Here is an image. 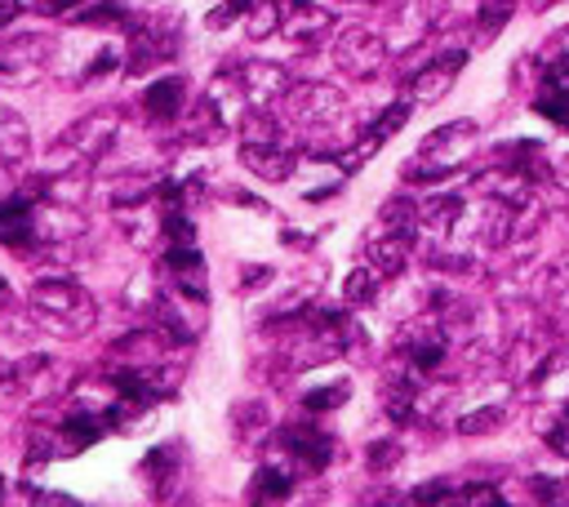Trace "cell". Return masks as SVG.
I'll return each instance as SVG.
<instances>
[{"instance_id": "6da1fadb", "label": "cell", "mask_w": 569, "mask_h": 507, "mask_svg": "<svg viewBox=\"0 0 569 507\" xmlns=\"http://www.w3.org/2000/svg\"><path fill=\"white\" fill-rule=\"evenodd\" d=\"M32 236V200H0V241L23 245Z\"/></svg>"}, {"instance_id": "7a4b0ae2", "label": "cell", "mask_w": 569, "mask_h": 507, "mask_svg": "<svg viewBox=\"0 0 569 507\" xmlns=\"http://www.w3.org/2000/svg\"><path fill=\"white\" fill-rule=\"evenodd\" d=\"M143 108H147L152 117H161V121L178 117V108H183V80H178V76H165V80H156V85L143 93Z\"/></svg>"}, {"instance_id": "3957f363", "label": "cell", "mask_w": 569, "mask_h": 507, "mask_svg": "<svg viewBox=\"0 0 569 507\" xmlns=\"http://www.w3.org/2000/svg\"><path fill=\"white\" fill-rule=\"evenodd\" d=\"M468 58L463 54H445V63H436V67H427L418 80H414V93L418 98H440L445 89H449V80H453V71H459Z\"/></svg>"}, {"instance_id": "277c9868", "label": "cell", "mask_w": 569, "mask_h": 507, "mask_svg": "<svg viewBox=\"0 0 569 507\" xmlns=\"http://www.w3.org/2000/svg\"><path fill=\"white\" fill-rule=\"evenodd\" d=\"M285 441H289L294 454L307 459L311 467H325V463H329V437H320V432H311V428H289Z\"/></svg>"}, {"instance_id": "5b68a950", "label": "cell", "mask_w": 569, "mask_h": 507, "mask_svg": "<svg viewBox=\"0 0 569 507\" xmlns=\"http://www.w3.org/2000/svg\"><path fill=\"white\" fill-rule=\"evenodd\" d=\"M547 93H551V98H538V112L569 130V85H551Z\"/></svg>"}, {"instance_id": "8992f818", "label": "cell", "mask_w": 569, "mask_h": 507, "mask_svg": "<svg viewBox=\"0 0 569 507\" xmlns=\"http://www.w3.org/2000/svg\"><path fill=\"white\" fill-rule=\"evenodd\" d=\"M245 161H254V169H259L263 178H285V174H289V156H281V152H259V147H250Z\"/></svg>"}, {"instance_id": "52a82bcc", "label": "cell", "mask_w": 569, "mask_h": 507, "mask_svg": "<svg viewBox=\"0 0 569 507\" xmlns=\"http://www.w3.org/2000/svg\"><path fill=\"white\" fill-rule=\"evenodd\" d=\"M254 494H259V498H285V494H289V476H285V472H276V467H259V476H254Z\"/></svg>"}, {"instance_id": "ba28073f", "label": "cell", "mask_w": 569, "mask_h": 507, "mask_svg": "<svg viewBox=\"0 0 569 507\" xmlns=\"http://www.w3.org/2000/svg\"><path fill=\"white\" fill-rule=\"evenodd\" d=\"M512 19V0H485L481 5V23H485V36L503 32V23Z\"/></svg>"}, {"instance_id": "9c48e42d", "label": "cell", "mask_w": 569, "mask_h": 507, "mask_svg": "<svg viewBox=\"0 0 569 507\" xmlns=\"http://www.w3.org/2000/svg\"><path fill=\"white\" fill-rule=\"evenodd\" d=\"M499 423H503L499 410H472L468 419H459V432H463V437H477V432H494Z\"/></svg>"}, {"instance_id": "30bf717a", "label": "cell", "mask_w": 569, "mask_h": 507, "mask_svg": "<svg viewBox=\"0 0 569 507\" xmlns=\"http://www.w3.org/2000/svg\"><path fill=\"white\" fill-rule=\"evenodd\" d=\"M343 400H348V387H320V392L303 396L307 410H333V405H343Z\"/></svg>"}, {"instance_id": "8fae6325", "label": "cell", "mask_w": 569, "mask_h": 507, "mask_svg": "<svg viewBox=\"0 0 569 507\" xmlns=\"http://www.w3.org/2000/svg\"><path fill=\"white\" fill-rule=\"evenodd\" d=\"M67 432L76 437V445H94V441L102 437V428H98L89 415H72V419H67Z\"/></svg>"}, {"instance_id": "7c38bea8", "label": "cell", "mask_w": 569, "mask_h": 507, "mask_svg": "<svg viewBox=\"0 0 569 507\" xmlns=\"http://www.w3.org/2000/svg\"><path fill=\"white\" fill-rule=\"evenodd\" d=\"M409 112H414L409 103H396L392 112H383V121L374 125V134H379V139H387V134H396V130H401V125L409 121Z\"/></svg>"}, {"instance_id": "4fadbf2b", "label": "cell", "mask_w": 569, "mask_h": 507, "mask_svg": "<svg viewBox=\"0 0 569 507\" xmlns=\"http://www.w3.org/2000/svg\"><path fill=\"white\" fill-rule=\"evenodd\" d=\"M348 298H352V302H370V298H374V272H357V276L348 280Z\"/></svg>"}, {"instance_id": "5bb4252c", "label": "cell", "mask_w": 569, "mask_h": 507, "mask_svg": "<svg viewBox=\"0 0 569 507\" xmlns=\"http://www.w3.org/2000/svg\"><path fill=\"white\" fill-rule=\"evenodd\" d=\"M440 356H445V343H431V348H414V365H418V370H431V365H440Z\"/></svg>"}, {"instance_id": "9a60e30c", "label": "cell", "mask_w": 569, "mask_h": 507, "mask_svg": "<svg viewBox=\"0 0 569 507\" xmlns=\"http://www.w3.org/2000/svg\"><path fill=\"white\" fill-rule=\"evenodd\" d=\"M387 463H396V445H392V441H379V445L370 450V467H387Z\"/></svg>"}, {"instance_id": "2e32d148", "label": "cell", "mask_w": 569, "mask_h": 507, "mask_svg": "<svg viewBox=\"0 0 569 507\" xmlns=\"http://www.w3.org/2000/svg\"><path fill=\"white\" fill-rule=\"evenodd\" d=\"M102 19H121V5H98V10H89L80 23H94V27H98Z\"/></svg>"}, {"instance_id": "e0dca14e", "label": "cell", "mask_w": 569, "mask_h": 507, "mask_svg": "<svg viewBox=\"0 0 569 507\" xmlns=\"http://www.w3.org/2000/svg\"><path fill=\"white\" fill-rule=\"evenodd\" d=\"M414 498H423V503H431V498H449V489H445V481H431V485H423Z\"/></svg>"}, {"instance_id": "ac0fdd59", "label": "cell", "mask_w": 569, "mask_h": 507, "mask_svg": "<svg viewBox=\"0 0 569 507\" xmlns=\"http://www.w3.org/2000/svg\"><path fill=\"white\" fill-rule=\"evenodd\" d=\"M67 5H80V0H36V10H41V14H63Z\"/></svg>"}, {"instance_id": "d6986e66", "label": "cell", "mask_w": 569, "mask_h": 507, "mask_svg": "<svg viewBox=\"0 0 569 507\" xmlns=\"http://www.w3.org/2000/svg\"><path fill=\"white\" fill-rule=\"evenodd\" d=\"M0 494H6V476H0Z\"/></svg>"}]
</instances>
